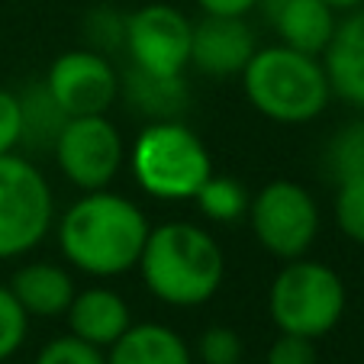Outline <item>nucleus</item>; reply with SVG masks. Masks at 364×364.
I'll list each match as a JSON object with an SVG mask.
<instances>
[{"mask_svg":"<svg viewBox=\"0 0 364 364\" xmlns=\"http://www.w3.org/2000/svg\"><path fill=\"white\" fill-rule=\"evenodd\" d=\"M336 226L355 245H364V178L338 181L336 191Z\"/></svg>","mask_w":364,"mask_h":364,"instance_id":"21","label":"nucleus"},{"mask_svg":"<svg viewBox=\"0 0 364 364\" xmlns=\"http://www.w3.org/2000/svg\"><path fill=\"white\" fill-rule=\"evenodd\" d=\"M145 213L123 193L87 191L58 220V245L77 271L90 277H119L139 264L149 239Z\"/></svg>","mask_w":364,"mask_h":364,"instance_id":"1","label":"nucleus"},{"mask_svg":"<svg viewBox=\"0 0 364 364\" xmlns=\"http://www.w3.org/2000/svg\"><path fill=\"white\" fill-rule=\"evenodd\" d=\"M26 332H29L26 309L16 303V296L10 294V287H0V364L23 348Z\"/></svg>","mask_w":364,"mask_h":364,"instance_id":"22","label":"nucleus"},{"mask_svg":"<svg viewBox=\"0 0 364 364\" xmlns=\"http://www.w3.org/2000/svg\"><path fill=\"white\" fill-rule=\"evenodd\" d=\"M10 294L16 296L26 316H39V319H55L65 316L75 300V281L65 268L48 262H33L23 264L10 281Z\"/></svg>","mask_w":364,"mask_h":364,"instance_id":"14","label":"nucleus"},{"mask_svg":"<svg viewBox=\"0 0 364 364\" xmlns=\"http://www.w3.org/2000/svg\"><path fill=\"white\" fill-rule=\"evenodd\" d=\"M258 52L245 16H206L191 29V65L210 77L242 75Z\"/></svg>","mask_w":364,"mask_h":364,"instance_id":"11","label":"nucleus"},{"mask_svg":"<svg viewBox=\"0 0 364 364\" xmlns=\"http://www.w3.org/2000/svg\"><path fill=\"white\" fill-rule=\"evenodd\" d=\"M264 364H319V351L313 338L303 336H290L281 332L274 338V345L268 348V361Z\"/></svg>","mask_w":364,"mask_h":364,"instance_id":"25","label":"nucleus"},{"mask_svg":"<svg viewBox=\"0 0 364 364\" xmlns=\"http://www.w3.org/2000/svg\"><path fill=\"white\" fill-rule=\"evenodd\" d=\"M193 23L171 4H145L126 16L123 46L129 48L132 68L149 75H181L191 65Z\"/></svg>","mask_w":364,"mask_h":364,"instance_id":"9","label":"nucleus"},{"mask_svg":"<svg viewBox=\"0 0 364 364\" xmlns=\"http://www.w3.org/2000/svg\"><path fill=\"white\" fill-rule=\"evenodd\" d=\"M55 161L75 187L103 191L123 165V136L103 117H68L55 139Z\"/></svg>","mask_w":364,"mask_h":364,"instance_id":"8","label":"nucleus"},{"mask_svg":"<svg viewBox=\"0 0 364 364\" xmlns=\"http://www.w3.org/2000/svg\"><path fill=\"white\" fill-rule=\"evenodd\" d=\"M46 87L65 117H103L119 97V75L94 48H71L52 62Z\"/></svg>","mask_w":364,"mask_h":364,"instance_id":"10","label":"nucleus"},{"mask_svg":"<svg viewBox=\"0 0 364 364\" xmlns=\"http://www.w3.org/2000/svg\"><path fill=\"white\" fill-rule=\"evenodd\" d=\"M323 4H329L336 14H348V10H358L364 7V0H323Z\"/></svg>","mask_w":364,"mask_h":364,"instance_id":"29","label":"nucleus"},{"mask_svg":"<svg viewBox=\"0 0 364 364\" xmlns=\"http://www.w3.org/2000/svg\"><path fill=\"white\" fill-rule=\"evenodd\" d=\"M336 10L323 0H290L271 20L281 46L296 48L303 55H323L336 33Z\"/></svg>","mask_w":364,"mask_h":364,"instance_id":"17","label":"nucleus"},{"mask_svg":"<svg viewBox=\"0 0 364 364\" xmlns=\"http://www.w3.org/2000/svg\"><path fill=\"white\" fill-rule=\"evenodd\" d=\"M16 97H20V107H23V142L33 145V149H52L68 117L62 113L55 97L48 94L46 81L29 84Z\"/></svg>","mask_w":364,"mask_h":364,"instance_id":"18","label":"nucleus"},{"mask_svg":"<svg viewBox=\"0 0 364 364\" xmlns=\"http://www.w3.org/2000/svg\"><path fill=\"white\" fill-rule=\"evenodd\" d=\"M345 300L348 294L338 271L309 258L287 262L268 290V309L277 329L313 342L329 336L342 323Z\"/></svg>","mask_w":364,"mask_h":364,"instance_id":"5","label":"nucleus"},{"mask_svg":"<svg viewBox=\"0 0 364 364\" xmlns=\"http://www.w3.org/2000/svg\"><path fill=\"white\" fill-rule=\"evenodd\" d=\"M107 364H193V355L171 326L139 323L107 348Z\"/></svg>","mask_w":364,"mask_h":364,"instance_id":"15","label":"nucleus"},{"mask_svg":"<svg viewBox=\"0 0 364 364\" xmlns=\"http://www.w3.org/2000/svg\"><path fill=\"white\" fill-rule=\"evenodd\" d=\"M136 268L155 300L168 306H200L220 290L226 258L206 229L193 223H161L149 229Z\"/></svg>","mask_w":364,"mask_h":364,"instance_id":"2","label":"nucleus"},{"mask_svg":"<svg viewBox=\"0 0 364 364\" xmlns=\"http://www.w3.org/2000/svg\"><path fill=\"white\" fill-rule=\"evenodd\" d=\"M206 16H245L258 7V0H197Z\"/></svg>","mask_w":364,"mask_h":364,"instance_id":"27","label":"nucleus"},{"mask_svg":"<svg viewBox=\"0 0 364 364\" xmlns=\"http://www.w3.org/2000/svg\"><path fill=\"white\" fill-rule=\"evenodd\" d=\"M323 68L332 94L364 110V7L348 10V16L336 23L323 52Z\"/></svg>","mask_w":364,"mask_h":364,"instance_id":"12","label":"nucleus"},{"mask_svg":"<svg viewBox=\"0 0 364 364\" xmlns=\"http://www.w3.org/2000/svg\"><path fill=\"white\" fill-rule=\"evenodd\" d=\"M36 364H107V355H103V348L68 332V336H58L42 345Z\"/></svg>","mask_w":364,"mask_h":364,"instance_id":"23","label":"nucleus"},{"mask_svg":"<svg viewBox=\"0 0 364 364\" xmlns=\"http://www.w3.org/2000/svg\"><path fill=\"white\" fill-rule=\"evenodd\" d=\"M55 200L42 171L14 151L0 155V258L33 252L52 229Z\"/></svg>","mask_w":364,"mask_h":364,"instance_id":"6","label":"nucleus"},{"mask_svg":"<svg viewBox=\"0 0 364 364\" xmlns=\"http://www.w3.org/2000/svg\"><path fill=\"white\" fill-rule=\"evenodd\" d=\"M132 174L149 197L193 200L213 174V161L203 139L181 119H159L132 142Z\"/></svg>","mask_w":364,"mask_h":364,"instance_id":"4","label":"nucleus"},{"mask_svg":"<svg viewBox=\"0 0 364 364\" xmlns=\"http://www.w3.org/2000/svg\"><path fill=\"white\" fill-rule=\"evenodd\" d=\"M65 316H68L71 336L84 338V342L97 345V348H110L132 326L126 300L117 290H107V287H90L75 294Z\"/></svg>","mask_w":364,"mask_h":364,"instance_id":"13","label":"nucleus"},{"mask_svg":"<svg viewBox=\"0 0 364 364\" xmlns=\"http://www.w3.org/2000/svg\"><path fill=\"white\" fill-rule=\"evenodd\" d=\"M23 142V107L14 90L0 87V155L14 151Z\"/></svg>","mask_w":364,"mask_h":364,"instance_id":"26","label":"nucleus"},{"mask_svg":"<svg viewBox=\"0 0 364 364\" xmlns=\"http://www.w3.org/2000/svg\"><path fill=\"white\" fill-rule=\"evenodd\" d=\"M245 97L262 117L300 126L329 107V77L316 55H303L287 46L258 48L242 71Z\"/></svg>","mask_w":364,"mask_h":364,"instance_id":"3","label":"nucleus"},{"mask_svg":"<svg viewBox=\"0 0 364 364\" xmlns=\"http://www.w3.org/2000/svg\"><path fill=\"white\" fill-rule=\"evenodd\" d=\"M287 4H290V0H258V7L264 10V16H268V23L274 20V16L281 14V10L287 7Z\"/></svg>","mask_w":364,"mask_h":364,"instance_id":"28","label":"nucleus"},{"mask_svg":"<svg viewBox=\"0 0 364 364\" xmlns=\"http://www.w3.org/2000/svg\"><path fill=\"white\" fill-rule=\"evenodd\" d=\"M326 171L336 181L364 178V117L345 123L326 145Z\"/></svg>","mask_w":364,"mask_h":364,"instance_id":"20","label":"nucleus"},{"mask_svg":"<svg viewBox=\"0 0 364 364\" xmlns=\"http://www.w3.org/2000/svg\"><path fill=\"white\" fill-rule=\"evenodd\" d=\"M239 364H245V361H239Z\"/></svg>","mask_w":364,"mask_h":364,"instance_id":"30","label":"nucleus"},{"mask_svg":"<svg viewBox=\"0 0 364 364\" xmlns=\"http://www.w3.org/2000/svg\"><path fill=\"white\" fill-rule=\"evenodd\" d=\"M193 200H197L200 213L213 223L242 220V216H248V203H252L245 184L229 178V174H210L203 181V187L193 193Z\"/></svg>","mask_w":364,"mask_h":364,"instance_id":"19","label":"nucleus"},{"mask_svg":"<svg viewBox=\"0 0 364 364\" xmlns=\"http://www.w3.org/2000/svg\"><path fill=\"white\" fill-rule=\"evenodd\" d=\"M200 364H239L242 361V336L229 326H210L197 338Z\"/></svg>","mask_w":364,"mask_h":364,"instance_id":"24","label":"nucleus"},{"mask_svg":"<svg viewBox=\"0 0 364 364\" xmlns=\"http://www.w3.org/2000/svg\"><path fill=\"white\" fill-rule=\"evenodd\" d=\"M119 97L129 103V110L159 119H178L187 110V84L181 75H149L142 68H129L119 77Z\"/></svg>","mask_w":364,"mask_h":364,"instance_id":"16","label":"nucleus"},{"mask_svg":"<svg viewBox=\"0 0 364 364\" xmlns=\"http://www.w3.org/2000/svg\"><path fill=\"white\" fill-rule=\"evenodd\" d=\"M248 223L258 245L281 262H294L319 235V206L296 181H271L248 203Z\"/></svg>","mask_w":364,"mask_h":364,"instance_id":"7","label":"nucleus"}]
</instances>
